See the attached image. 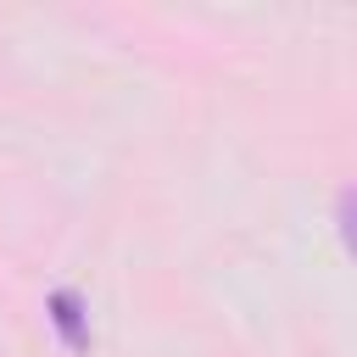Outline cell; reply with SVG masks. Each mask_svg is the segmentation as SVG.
<instances>
[{
	"label": "cell",
	"instance_id": "obj_1",
	"mask_svg": "<svg viewBox=\"0 0 357 357\" xmlns=\"http://www.w3.org/2000/svg\"><path fill=\"white\" fill-rule=\"evenodd\" d=\"M50 318H56V329H61V340H67L73 351L89 340V329H84V301H78L73 290H56V296H50Z\"/></svg>",
	"mask_w": 357,
	"mask_h": 357
}]
</instances>
